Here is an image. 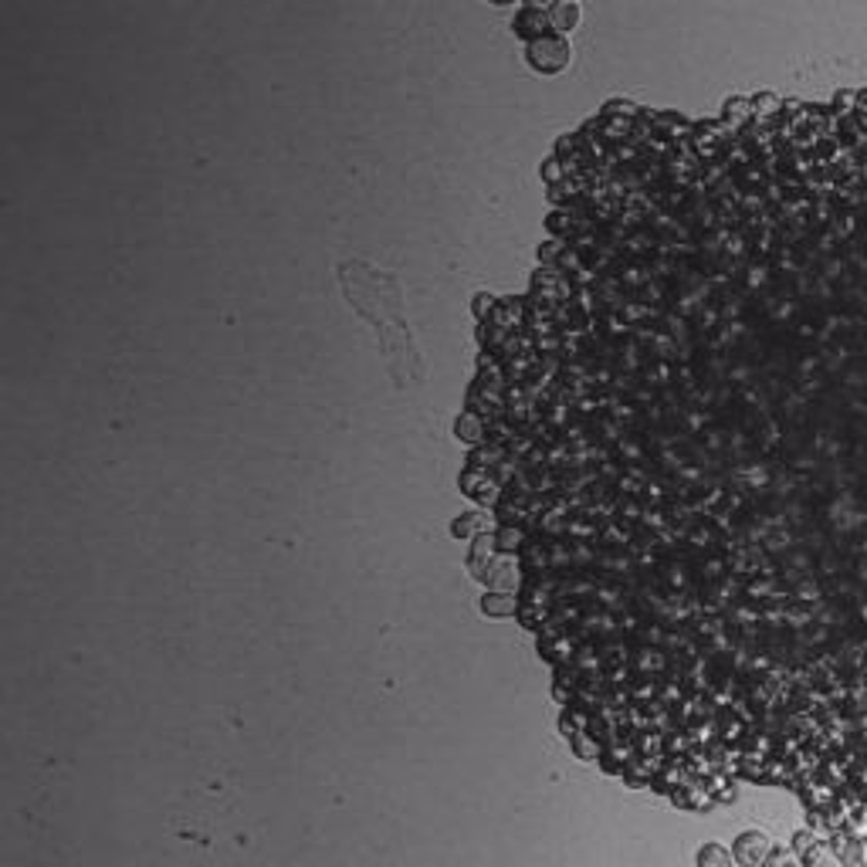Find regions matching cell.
I'll use <instances>...</instances> for the list:
<instances>
[{
    "label": "cell",
    "instance_id": "1",
    "mask_svg": "<svg viewBox=\"0 0 867 867\" xmlns=\"http://www.w3.org/2000/svg\"><path fill=\"white\" fill-rule=\"evenodd\" d=\"M543 173V268L482 319L518 484L725 647L827 492L867 509V96L613 102Z\"/></svg>",
    "mask_w": 867,
    "mask_h": 867
},
{
    "label": "cell",
    "instance_id": "2",
    "mask_svg": "<svg viewBox=\"0 0 867 867\" xmlns=\"http://www.w3.org/2000/svg\"><path fill=\"white\" fill-rule=\"evenodd\" d=\"M526 58H529V64L535 68V72H543V75H560L562 68L569 64V58H573V48H569V41H566L562 34L549 31L526 45Z\"/></svg>",
    "mask_w": 867,
    "mask_h": 867
},
{
    "label": "cell",
    "instance_id": "3",
    "mask_svg": "<svg viewBox=\"0 0 867 867\" xmlns=\"http://www.w3.org/2000/svg\"><path fill=\"white\" fill-rule=\"evenodd\" d=\"M515 34L518 38H526V41H535V38H543V34L552 31V24H549V14L546 11H539V7H526L522 14L515 17Z\"/></svg>",
    "mask_w": 867,
    "mask_h": 867
},
{
    "label": "cell",
    "instance_id": "4",
    "mask_svg": "<svg viewBox=\"0 0 867 867\" xmlns=\"http://www.w3.org/2000/svg\"><path fill=\"white\" fill-rule=\"evenodd\" d=\"M546 14H549V24H552V31H556V34H569L573 28H579V17H583V11H579L577 0H552V7H549Z\"/></svg>",
    "mask_w": 867,
    "mask_h": 867
},
{
    "label": "cell",
    "instance_id": "5",
    "mask_svg": "<svg viewBox=\"0 0 867 867\" xmlns=\"http://www.w3.org/2000/svg\"><path fill=\"white\" fill-rule=\"evenodd\" d=\"M526 7H539V11H549L552 0H526Z\"/></svg>",
    "mask_w": 867,
    "mask_h": 867
},
{
    "label": "cell",
    "instance_id": "6",
    "mask_svg": "<svg viewBox=\"0 0 867 867\" xmlns=\"http://www.w3.org/2000/svg\"><path fill=\"white\" fill-rule=\"evenodd\" d=\"M492 4H498V7H505V4H515V0H492Z\"/></svg>",
    "mask_w": 867,
    "mask_h": 867
}]
</instances>
